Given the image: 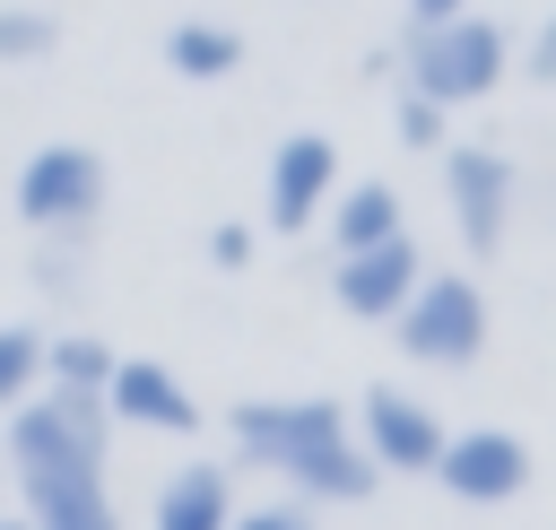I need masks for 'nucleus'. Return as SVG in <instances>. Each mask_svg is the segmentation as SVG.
Returning a JSON list of instances; mask_svg holds the SVG:
<instances>
[{"mask_svg":"<svg viewBox=\"0 0 556 530\" xmlns=\"http://www.w3.org/2000/svg\"><path fill=\"white\" fill-rule=\"evenodd\" d=\"M0 469L17 478V504L26 521H61V513H87V504H113V417L96 391H35L9 408V434H0Z\"/></svg>","mask_w":556,"mask_h":530,"instance_id":"1","label":"nucleus"},{"mask_svg":"<svg viewBox=\"0 0 556 530\" xmlns=\"http://www.w3.org/2000/svg\"><path fill=\"white\" fill-rule=\"evenodd\" d=\"M226 434H235V460L269 469L295 504H365L382 478L356 443V417L339 400H313V391L304 400H235Z\"/></svg>","mask_w":556,"mask_h":530,"instance_id":"2","label":"nucleus"},{"mask_svg":"<svg viewBox=\"0 0 556 530\" xmlns=\"http://www.w3.org/2000/svg\"><path fill=\"white\" fill-rule=\"evenodd\" d=\"M400 61H408V96H434V104L452 113V104H478V96L504 87V70H513V35H504L495 17H469V9H460V17L408 26Z\"/></svg>","mask_w":556,"mask_h":530,"instance_id":"3","label":"nucleus"},{"mask_svg":"<svg viewBox=\"0 0 556 530\" xmlns=\"http://www.w3.org/2000/svg\"><path fill=\"white\" fill-rule=\"evenodd\" d=\"M104 200H113V174L87 139H43L9 174V209H17L26 235H96Z\"/></svg>","mask_w":556,"mask_h":530,"instance_id":"4","label":"nucleus"},{"mask_svg":"<svg viewBox=\"0 0 556 530\" xmlns=\"http://www.w3.org/2000/svg\"><path fill=\"white\" fill-rule=\"evenodd\" d=\"M391 330H400V348H408L417 365L460 374V365H478V348H486V295H478V278H460V269H426V278L408 287V304L391 313Z\"/></svg>","mask_w":556,"mask_h":530,"instance_id":"5","label":"nucleus"},{"mask_svg":"<svg viewBox=\"0 0 556 530\" xmlns=\"http://www.w3.org/2000/svg\"><path fill=\"white\" fill-rule=\"evenodd\" d=\"M443 417L417 400V391H400V382H374L365 400H356V443H365V460L382 469V478H426L434 469V452H443Z\"/></svg>","mask_w":556,"mask_h":530,"instance_id":"6","label":"nucleus"},{"mask_svg":"<svg viewBox=\"0 0 556 530\" xmlns=\"http://www.w3.org/2000/svg\"><path fill=\"white\" fill-rule=\"evenodd\" d=\"M426 478L452 504H513L530 487V443L513 426H460V434H443V452H434Z\"/></svg>","mask_w":556,"mask_h":530,"instance_id":"7","label":"nucleus"},{"mask_svg":"<svg viewBox=\"0 0 556 530\" xmlns=\"http://www.w3.org/2000/svg\"><path fill=\"white\" fill-rule=\"evenodd\" d=\"M330 191H339V139L330 130H287L269 148V226L278 235H313Z\"/></svg>","mask_w":556,"mask_h":530,"instance_id":"8","label":"nucleus"},{"mask_svg":"<svg viewBox=\"0 0 556 530\" xmlns=\"http://www.w3.org/2000/svg\"><path fill=\"white\" fill-rule=\"evenodd\" d=\"M104 417L130 434H200V400L165 356H113L104 374Z\"/></svg>","mask_w":556,"mask_h":530,"instance_id":"9","label":"nucleus"},{"mask_svg":"<svg viewBox=\"0 0 556 530\" xmlns=\"http://www.w3.org/2000/svg\"><path fill=\"white\" fill-rule=\"evenodd\" d=\"M434 156H443L452 226H460V243L486 261V252L504 243V226H513V165H504L495 148H434Z\"/></svg>","mask_w":556,"mask_h":530,"instance_id":"10","label":"nucleus"},{"mask_svg":"<svg viewBox=\"0 0 556 530\" xmlns=\"http://www.w3.org/2000/svg\"><path fill=\"white\" fill-rule=\"evenodd\" d=\"M417 278H426L417 243H408V235H391V243L339 252V269H330V304H339L348 321H391V313L408 304V287H417Z\"/></svg>","mask_w":556,"mask_h":530,"instance_id":"11","label":"nucleus"},{"mask_svg":"<svg viewBox=\"0 0 556 530\" xmlns=\"http://www.w3.org/2000/svg\"><path fill=\"white\" fill-rule=\"evenodd\" d=\"M235 521V469L226 460H182L165 469L156 504H148V530H226Z\"/></svg>","mask_w":556,"mask_h":530,"instance_id":"12","label":"nucleus"},{"mask_svg":"<svg viewBox=\"0 0 556 530\" xmlns=\"http://www.w3.org/2000/svg\"><path fill=\"white\" fill-rule=\"evenodd\" d=\"M165 70H174L182 87H217V78L243 70V35H235L226 17H174V26H165Z\"/></svg>","mask_w":556,"mask_h":530,"instance_id":"13","label":"nucleus"},{"mask_svg":"<svg viewBox=\"0 0 556 530\" xmlns=\"http://www.w3.org/2000/svg\"><path fill=\"white\" fill-rule=\"evenodd\" d=\"M321 226H330V243H339V252H365V243L408 235V209H400V191H391V182H339V191H330V209H321Z\"/></svg>","mask_w":556,"mask_h":530,"instance_id":"14","label":"nucleus"},{"mask_svg":"<svg viewBox=\"0 0 556 530\" xmlns=\"http://www.w3.org/2000/svg\"><path fill=\"white\" fill-rule=\"evenodd\" d=\"M113 339H96V330H43V382L52 391H96L104 400V374H113Z\"/></svg>","mask_w":556,"mask_h":530,"instance_id":"15","label":"nucleus"},{"mask_svg":"<svg viewBox=\"0 0 556 530\" xmlns=\"http://www.w3.org/2000/svg\"><path fill=\"white\" fill-rule=\"evenodd\" d=\"M61 52V17L35 0H0V70H35Z\"/></svg>","mask_w":556,"mask_h":530,"instance_id":"16","label":"nucleus"},{"mask_svg":"<svg viewBox=\"0 0 556 530\" xmlns=\"http://www.w3.org/2000/svg\"><path fill=\"white\" fill-rule=\"evenodd\" d=\"M35 391H43V330L35 321H0V417L17 400H35Z\"/></svg>","mask_w":556,"mask_h":530,"instance_id":"17","label":"nucleus"},{"mask_svg":"<svg viewBox=\"0 0 556 530\" xmlns=\"http://www.w3.org/2000/svg\"><path fill=\"white\" fill-rule=\"evenodd\" d=\"M26 278H35V295H78V278H87V235H35V252H26Z\"/></svg>","mask_w":556,"mask_h":530,"instance_id":"18","label":"nucleus"},{"mask_svg":"<svg viewBox=\"0 0 556 530\" xmlns=\"http://www.w3.org/2000/svg\"><path fill=\"white\" fill-rule=\"evenodd\" d=\"M391 130H400V148H452V139H443V104H434V96H408V87H400V104H391Z\"/></svg>","mask_w":556,"mask_h":530,"instance_id":"19","label":"nucleus"},{"mask_svg":"<svg viewBox=\"0 0 556 530\" xmlns=\"http://www.w3.org/2000/svg\"><path fill=\"white\" fill-rule=\"evenodd\" d=\"M252 252H261V235H252L243 217H217V226H208V269L235 278V269H252Z\"/></svg>","mask_w":556,"mask_h":530,"instance_id":"20","label":"nucleus"},{"mask_svg":"<svg viewBox=\"0 0 556 530\" xmlns=\"http://www.w3.org/2000/svg\"><path fill=\"white\" fill-rule=\"evenodd\" d=\"M226 530H313V504H235Z\"/></svg>","mask_w":556,"mask_h":530,"instance_id":"21","label":"nucleus"},{"mask_svg":"<svg viewBox=\"0 0 556 530\" xmlns=\"http://www.w3.org/2000/svg\"><path fill=\"white\" fill-rule=\"evenodd\" d=\"M521 70H530L539 87H556V17H539V35L521 43Z\"/></svg>","mask_w":556,"mask_h":530,"instance_id":"22","label":"nucleus"},{"mask_svg":"<svg viewBox=\"0 0 556 530\" xmlns=\"http://www.w3.org/2000/svg\"><path fill=\"white\" fill-rule=\"evenodd\" d=\"M43 530H122V513H113V504H87V513H61V521H43Z\"/></svg>","mask_w":556,"mask_h":530,"instance_id":"23","label":"nucleus"},{"mask_svg":"<svg viewBox=\"0 0 556 530\" xmlns=\"http://www.w3.org/2000/svg\"><path fill=\"white\" fill-rule=\"evenodd\" d=\"M469 0H408V26H434V17H460Z\"/></svg>","mask_w":556,"mask_h":530,"instance_id":"24","label":"nucleus"},{"mask_svg":"<svg viewBox=\"0 0 556 530\" xmlns=\"http://www.w3.org/2000/svg\"><path fill=\"white\" fill-rule=\"evenodd\" d=\"M0 530H35V521H26V513H0Z\"/></svg>","mask_w":556,"mask_h":530,"instance_id":"25","label":"nucleus"},{"mask_svg":"<svg viewBox=\"0 0 556 530\" xmlns=\"http://www.w3.org/2000/svg\"><path fill=\"white\" fill-rule=\"evenodd\" d=\"M0 487H9V469H0Z\"/></svg>","mask_w":556,"mask_h":530,"instance_id":"26","label":"nucleus"}]
</instances>
